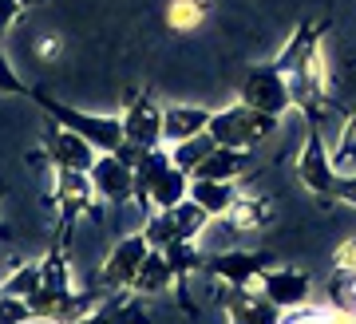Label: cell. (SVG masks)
<instances>
[{
  "mask_svg": "<svg viewBox=\"0 0 356 324\" xmlns=\"http://www.w3.org/2000/svg\"><path fill=\"white\" fill-rule=\"evenodd\" d=\"M123 138L131 147H143V150L163 147V111H154L147 99H139L127 111V119H123Z\"/></svg>",
  "mask_w": 356,
  "mask_h": 324,
  "instance_id": "obj_8",
  "label": "cell"
},
{
  "mask_svg": "<svg viewBox=\"0 0 356 324\" xmlns=\"http://www.w3.org/2000/svg\"><path fill=\"white\" fill-rule=\"evenodd\" d=\"M341 175H348V170H356V115L348 119V127H344V138L341 147H337V162H332Z\"/></svg>",
  "mask_w": 356,
  "mask_h": 324,
  "instance_id": "obj_21",
  "label": "cell"
},
{
  "mask_svg": "<svg viewBox=\"0 0 356 324\" xmlns=\"http://www.w3.org/2000/svg\"><path fill=\"white\" fill-rule=\"evenodd\" d=\"M170 265H166V253L163 250H151L147 257H143L139 273H135V281L131 285L139 289V293H159V289H166V281H170Z\"/></svg>",
  "mask_w": 356,
  "mask_h": 324,
  "instance_id": "obj_17",
  "label": "cell"
},
{
  "mask_svg": "<svg viewBox=\"0 0 356 324\" xmlns=\"http://www.w3.org/2000/svg\"><path fill=\"white\" fill-rule=\"evenodd\" d=\"M218 143H214V135L210 131H202V135H194V138H182V143H175V154H170V162H175L178 170H186V175H194L198 166L206 162V154L214 150Z\"/></svg>",
  "mask_w": 356,
  "mask_h": 324,
  "instance_id": "obj_16",
  "label": "cell"
},
{
  "mask_svg": "<svg viewBox=\"0 0 356 324\" xmlns=\"http://www.w3.org/2000/svg\"><path fill=\"white\" fill-rule=\"evenodd\" d=\"M297 175L305 178V186H313L317 194H332V190H337V178H332V170H329V159L321 154L317 135H309V147H305V154H301V162H297Z\"/></svg>",
  "mask_w": 356,
  "mask_h": 324,
  "instance_id": "obj_12",
  "label": "cell"
},
{
  "mask_svg": "<svg viewBox=\"0 0 356 324\" xmlns=\"http://www.w3.org/2000/svg\"><path fill=\"white\" fill-rule=\"evenodd\" d=\"M245 166V154L234 147H214L206 162L194 170V178H214V182H234V175Z\"/></svg>",
  "mask_w": 356,
  "mask_h": 324,
  "instance_id": "obj_14",
  "label": "cell"
},
{
  "mask_svg": "<svg viewBox=\"0 0 356 324\" xmlns=\"http://www.w3.org/2000/svg\"><path fill=\"white\" fill-rule=\"evenodd\" d=\"M51 111H56V119H64L67 131H76V135H83L95 150H119L127 138H123V119H103V115H83V111H67V107H56V103H48Z\"/></svg>",
  "mask_w": 356,
  "mask_h": 324,
  "instance_id": "obj_2",
  "label": "cell"
},
{
  "mask_svg": "<svg viewBox=\"0 0 356 324\" xmlns=\"http://www.w3.org/2000/svg\"><path fill=\"white\" fill-rule=\"evenodd\" d=\"M147 253H151V241H147L143 234L123 237V241H119V245L111 250V261L103 265V281H107L111 289H115V285H131Z\"/></svg>",
  "mask_w": 356,
  "mask_h": 324,
  "instance_id": "obj_6",
  "label": "cell"
},
{
  "mask_svg": "<svg viewBox=\"0 0 356 324\" xmlns=\"http://www.w3.org/2000/svg\"><path fill=\"white\" fill-rule=\"evenodd\" d=\"M332 194H337V198H344V202H353L356 206V178H337V190H332Z\"/></svg>",
  "mask_w": 356,
  "mask_h": 324,
  "instance_id": "obj_24",
  "label": "cell"
},
{
  "mask_svg": "<svg viewBox=\"0 0 356 324\" xmlns=\"http://www.w3.org/2000/svg\"><path fill=\"white\" fill-rule=\"evenodd\" d=\"M186 190H191V175L186 170H178L175 162H166L163 170L151 178V186H147V198L154 210H175L178 202L186 198Z\"/></svg>",
  "mask_w": 356,
  "mask_h": 324,
  "instance_id": "obj_10",
  "label": "cell"
},
{
  "mask_svg": "<svg viewBox=\"0 0 356 324\" xmlns=\"http://www.w3.org/2000/svg\"><path fill=\"white\" fill-rule=\"evenodd\" d=\"M277 127V115H266L257 111V107H226V111L210 115V135H214L218 147H234V150H245L254 147V143H261V138L269 135Z\"/></svg>",
  "mask_w": 356,
  "mask_h": 324,
  "instance_id": "obj_1",
  "label": "cell"
},
{
  "mask_svg": "<svg viewBox=\"0 0 356 324\" xmlns=\"http://www.w3.org/2000/svg\"><path fill=\"white\" fill-rule=\"evenodd\" d=\"M206 8H210V0H175V4H170V13H166V20H170L178 32H186V28L202 24Z\"/></svg>",
  "mask_w": 356,
  "mask_h": 324,
  "instance_id": "obj_19",
  "label": "cell"
},
{
  "mask_svg": "<svg viewBox=\"0 0 356 324\" xmlns=\"http://www.w3.org/2000/svg\"><path fill=\"white\" fill-rule=\"evenodd\" d=\"M186 198L198 202L206 213H226L229 202L238 198V190L234 182H214V178H191V190H186Z\"/></svg>",
  "mask_w": 356,
  "mask_h": 324,
  "instance_id": "obj_13",
  "label": "cell"
},
{
  "mask_svg": "<svg viewBox=\"0 0 356 324\" xmlns=\"http://www.w3.org/2000/svg\"><path fill=\"white\" fill-rule=\"evenodd\" d=\"M56 51H60V40H36V56L40 60H44V56H56Z\"/></svg>",
  "mask_w": 356,
  "mask_h": 324,
  "instance_id": "obj_25",
  "label": "cell"
},
{
  "mask_svg": "<svg viewBox=\"0 0 356 324\" xmlns=\"http://www.w3.org/2000/svg\"><path fill=\"white\" fill-rule=\"evenodd\" d=\"M210 127V111L206 107H166L163 111V147H175L182 138L202 135Z\"/></svg>",
  "mask_w": 356,
  "mask_h": 324,
  "instance_id": "obj_11",
  "label": "cell"
},
{
  "mask_svg": "<svg viewBox=\"0 0 356 324\" xmlns=\"http://www.w3.org/2000/svg\"><path fill=\"white\" fill-rule=\"evenodd\" d=\"M91 186H95V198L103 202H131L135 198V170L119 154H107V159H95L91 166Z\"/></svg>",
  "mask_w": 356,
  "mask_h": 324,
  "instance_id": "obj_3",
  "label": "cell"
},
{
  "mask_svg": "<svg viewBox=\"0 0 356 324\" xmlns=\"http://www.w3.org/2000/svg\"><path fill=\"white\" fill-rule=\"evenodd\" d=\"M36 316L32 305L24 297H13V293H0V324H28Z\"/></svg>",
  "mask_w": 356,
  "mask_h": 324,
  "instance_id": "obj_20",
  "label": "cell"
},
{
  "mask_svg": "<svg viewBox=\"0 0 356 324\" xmlns=\"http://www.w3.org/2000/svg\"><path fill=\"white\" fill-rule=\"evenodd\" d=\"M20 8H24L20 0H0V32H4V24H13Z\"/></svg>",
  "mask_w": 356,
  "mask_h": 324,
  "instance_id": "obj_23",
  "label": "cell"
},
{
  "mask_svg": "<svg viewBox=\"0 0 356 324\" xmlns=\"http://www.w3.org/2000/svg\"><path fill=\"white\" fill-rule=\"evenodd\" d=\"M242 99H245V107H257V111H266V115H281L293 103V95L285 91L281 72L269 67V72H254L250 79H245Z\"/></svg>",
  "mask_w": 356,
  "mask_h": 324,
  "instance_id": "obj_5",
  "label": "cell"
},
{
  "mask_svg": "<svg viewBox=\"0 0 356 324\" xmlns=\"http://www.w3.org/2000/svg\"><path fill=\"white\" fill-rule=\"evenodd\" d=\"M0 91H20V79H16V72L8 67L4 56H0Z\"/></svg>",
  "mask_w": 356,
  "mask_h": 324,
  "instance_id": "obj_22",
  "label": "cell"
},
{
  "mask_svg": "<svg viewBox=\"0 0 356 324\" xmlns=\"http://www.w3.org/2000/svg\"><path fill=\"white\" fill-rule=\"evenodd\" d=\"M20 4H32V0H20Z\"/></svg>",
  "mask_w": 356,
  "mask_h": 324,
  "instance_id": "obj_26",
  "label": "cell"
},
{
  "mask_svg": "<svg viewBox=\"0 0 356 324\" xmlns=\"http://www.w3.org/2000/svg\"><path fill=\"white\" fill-rule=\"evenodd\" d=\"M261 297L277 309H297L309 297V277L301 269H273L261 277Z\"/></svg>",
  "mask_w": 356,
  "mask_h": 324,
  "instance_id": "obj_7",
  "label": "cell"
},
{
  "mask_svg": "<svg viewBox=\"0 0 356 324\" xmlns=\"http://www.w3.org/2000/svg\"><path fill=\"white\" fill-rule=\"evenodd\" d=\"M95 198V186H91V175H79V170H56V202H60V213L67 222L83 213Z\"/></svg>",
  "mask_w": 356,
  "mask_h": 324,
  "instance_id": "obj_9",
  "label": "cell"
},
{
  "mask_svg": "<svg viewBox=\"0 0 356 324\" xmlns=\"http://www.w3.org/2000/svg\"><path fill=\"white\" fill-rule=\"evenodd\" d=\"M48 147H51V159L60 170H79V175H91L95 166V147H91L83 135L67 131L60 123H48Z\"/></svg>",
  "mask_w": 356,
  "mask_h": 324,
  "instance_id": "obj_4",
  "label": "cell"
},
{
  "mask_svg": "<svg viewBox=\"0 0 356 324\" xmlns=\"http://www.w3.org/2000/svg\"><path fill=\"white\" fill-rule=\"evenodd\" d=\"M226 222H229V229H242V234L261 229V225L269 222V206L261 198H245V194H238V198L229 202Z\"/></svg>",
  "mask_w": 356,
  "mask_h": 324,
  "instance_id": "obj_15",
  "label": "cell"
},
{
  "mask_svg": "<svg viewBox=\"0 0 356 324\" xmlns=\"http://www.w3.org/2000/svg\"><path fill=\"white\" fill-rule=\"evenodd\" d=\"M40 285H44V273H40V265H20L16 273L4 277V285H0V293H13V297H36Z\"/></svg>",
  "mask_w": 356,
  "mask_h": 324,
  "instance_id": "obj_18",
  "label": "cell"
}]
</instances>
